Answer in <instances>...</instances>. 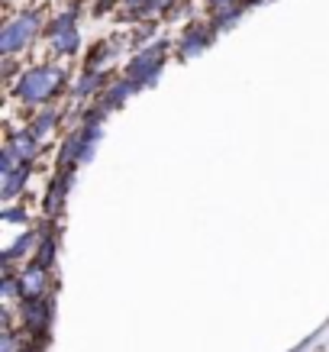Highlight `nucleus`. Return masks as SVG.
Listing matches in <instances>:
<instances>
[{
	"instance_id": "nucleus-1",
	"label": "nucleus",
	"mask_w": 329,
	"mask_h": 352,
	"mask_svg": "<svg viewBox=\"0 0 329 352\" xmlns=\"http://www.w3.org/2000/svg\"><path fill=\"white\" fill-rule=\"evenodd\" d=\"M58 81H62V78H58V72H55V68H39V72L23 75L20 87H16V94H20L26 104H39V100H45V97L52 94Z\"/></svg>"
},
{
	"instance_id": "nucleus-2",
	"label": "nucleus",
	"mask_w": 329,
	"mask_h": 352,
	"mask_svg": "<svg viewBox=\"0 0 329 352\" xmlns=\"http://www.w3.org/2000/svg\"><path fill=\"white\" fill-rule=\"evenodd\" d=\"M159 65H161V49L159 52L149 49V52H142L139 58H133V65H129V81H133V87L149 85L152 78H155V72H159Z\"/></svg>"
},
{
	"instance_id": "nucleus-3",
	"label": "nucleus",
	"mask_w": 329,
	"mask_h": 352,
	"mask_svg": "<svg viewBox=\"0 0 329 352\" xmlns=\"http://www.w3.org/2000/svg\"><path fill=\"white\" fill-rule=\"evenodd\" d=\"M32 32H36V13L20 16L16 23H10V26L3 30V52H16V49L30 39Z\"/></svg>"
},
{
	"instance_id": "nucleus-4",
	"label": "nucleus",
	"mask_w": 329,
	"mask_h": 352,
	"mask_svg": "<svg viewBox=\"0 0 329 352\" xmlns=\"http://www.w3.org/2000/svg\"><path fill=\"white\" fill-rule=\"evenodd\" d=\"M223 3H233V0H213V7H223Z\"/></svg>"
}]
</instances>
